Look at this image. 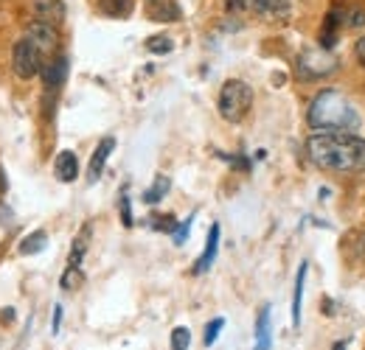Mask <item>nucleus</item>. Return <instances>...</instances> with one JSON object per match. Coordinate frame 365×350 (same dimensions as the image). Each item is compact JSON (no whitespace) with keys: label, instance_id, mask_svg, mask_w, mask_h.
<instances>
[{"label":"nucleus","instance_id":"nucleus-7","mask_svg":"<svg viewBox=\"0 0 365 350\" xmlns=\"http://www.w3.org/2000/svg\"><path fill=\"white\" fill-rule=\"evenodd\" d=\"M233 6L262 14V17H284L289 14V0H233Z\"/></svg>","mask_w":365,"mask_h":350},{"label":"nucleus","instance_id":"nucleus-19","mask_svg":"<svg viewBox=\"0 0 365 350\" xmlns=\"http://www.w3.org/2000/svg\"><path fill=\"white\" fill-rule=\"evenodd\" d=\"M82 283H85L82 269H79V266H68V269H65V275H62V289L73 292V289H76V286H82Z\"/></svg>","mask_w":365,"mask_h":350},{"label":"nucleus","instance_id":"nucleus-3","mask_svg":"<svg viewBox=\"0 0 365 350\" xmlns=\"http://www.w3.org/2000/svg\"><path fill=\"white\" fill-rule=\"evenodd\" d=\"M250 107H253V90H250V85H245L239 79H230V82L222 85V90H220V112H222L225 121L239 124L250 112Z\"/></svg>","mask_w":365,"mask_h":350},{"label":"nucleus","instance_id":"nucleus-12","mask_svg":"<svg viewBox=\"0 0 365 350\" xmlns=\"http://www.w3.org/2000/svg\"><path fill=\"white\" fill-rule=\"evenodd\" d=\"M53 171H56V179L62 182H73L79 176V160L73 152H59L56 163H53Z\"/></svg>","mask_w":365,"mask_h":350},{"label":"nucleus","instance_id":"nucleus-23","mask_svg":"<svg viewBox=\"0 0 365 350\" xmlns=\"http://www.w3.org/2000/svg\"><path fill=\"white\" fill-rule=\"evenodd\" d=\"M222 328H225V319H214V322H208V328H205V345H208V348L217 342V336H220Z\"/></svg>","mask_w":365,"mask_h":350},{"label":"nucleus","instance_id":"nucleus-20","mask_svg":"<svg viewBox=\"0 0 365 350\" xmlns=\"http://www.w3.org/2000/svg\"><path fill=\"white\" fill-rule=\"evenodd\" d=\"M146 48H149L152 53H169V51L175 48V43H172L166 34H158V37H149V40H146Z\"/></svg>","mask_w":365,"mask_h":350},{"label":"nucleus","instance_id":"nucleus-26","mask_svg":"<svg viewBox=\"0 0 365 350\" xmlns=\"http://www.w3.org/2000/svg\"><path fill=\"white\" fill-rule=\"evenodd\" d=\"M121 219H124V227H133V211H130V199L121 196Z\"/></svg>","mask_w":365,"mask_h":350},{"label":"nucleus","instance_id":"nucleus-30","mask_svg":"<svg viewBox=\"0 0 365 350\" xmlns=\"http://www.w3.org/2000/svg\"><path fill=\"white\" fill-rule=\"evenodd\" d=\"M334 350H346V342H337V345H334Z\"/></svg>","mask_w":365,"mask_h":350},{"label":"nucleus","instance_id":"nucleus-5","mask_svg":"<svg viewBox=\"0 0 365 350\" xmlns=\"http://www.w3.org/2000/svg\"><path fill=\"white\" fill-rule=\"evenodd\" d=\"M337 70V59L326 48H309L298 56V76L301 79H320Z\"/></svg>","mask_w":365,"mask_h":350},{"label":"nucleus","instance_id":"nucleus-16","mask_svg":"<svg viewBox=\"0 0 365 350\" xmlns=\"http://www.w3.org/2000/svg\"><path fill=\"white\" fill-rule=\"evenodd\" d=\"M88 244H91V227H85V230L73 238L71 261H68V266H82V258H85V253H88Z\"/></svg>","mask_w":365,"mask_h":350},{"label":"nucleus","instance_id":"nucleus-17","mask_svg":"<svg viewBox=\"0 0 365 350\" xmlns=\"http://www.w3.org/2000/svg\"><path fill=\"white\" fill-rule=\"evenodd\" d=\"M169 188H172L169 176H163V174L155 176V185H152V188L143 193V202H146V205H158V202H160V199L169 193Z\"/></svg>","mask_w":365,"mask_h":350},{"label":"nucleus","instance_id":"nucleus-11","mask_svg":"<svg viewBox=\"0 0 365 350\" xmlns=\"http://www.w3.org/2000/svg\"><path fill=\"white\" fill-rule=\"evenodd\" d=\"M34 14L43 23L59 26L65 20V6H62V0H34Z\"/></svg>","mask_w":365,"mask_h":350},{"label":"nucleus","instance_id":"nucleus-10","mask_svg":"<svg viewBox=\"0 0 365 350\" xmlns=\"http://www.w3.org/2000/svg\"><path fill=\"white\" fill-rule=\"evenodd\" d=\"M65 79H68V59L65 56H53L51 62L43 65V82H46V88H62L65 85Z\"/></svg>","mask_w":365,"mask_h":350},{"label":"nucleus","instance_id":"nucleus-28","mask_svg":"<svg viewBox=\"0 0 365 350\" xmlns=\"http://www.w3.org/2000/svg\"><path fill=\"white\" fill-rule=\"evenodd\" d=\"M357 59H360V65L365 68V37L357 43Z\"/></svg>","mask_w":365,"mask_h":350},{"label":"nucleus","instance_id":"nucleus-27","mask_svg":"<svg viewBox=\"0 0 365 350\" xmlns=\"http://www.w3.org/2000/svg\"><path fill=\"white\" fill-rule=\"evenodd\" d=\"M59 322H62V306L53 308V322H51V331H53V334L59 331Z\"/></svg>","mask_w":365,"mask_h":350},{"label":"nucleus","instance_id":"nucleus-21","mask_svg":"<svg viewBox=\"0 0 365 350\" xmlns=\"http://www.w3.org/2000/svg\"><path fill=\"white\" fill-rule=\"evenodd\" d=\"M163 3H166L163 9H158V6L152 9V17H155V20H178V17H180V9H178L175 3H169V0H163Z\"/></svg>","mask_w":365,"mask_h":350},{"label":"nucleus","instance_id":"nucleus-25","mask_svg":"<svg viewBox=\"0 0 365 350\" xmlns=\"http://www.w3.org/2000/svg\"><path fill=\"white\" fill-rule=\"evenodd\" d=\"M155 221V230H166V233H175V216H158V219H152Z\"/></svg>","mask_w":365,"mask_h":350},{"label":"nucleus","instance_id":"nucleus-24","mask_svg":"<svg viewBox=\"0 0 365 350\" xmlns=\"http://www.w3.org/2000/svg\"><path fill=\"white\" fill-rule=\"evenodd\" d=\"M191 219H194V216H188L185 221H180V224H178V230L172 233V235H175V244H182V241L188 238V230H191Z\"/></svg>","mask_w":365,"mask_h":350},{"label":"nucleus","instance_id":"nucleus-29","mask_svg":"<svg viewBox=\"0 0 365 350\" xmlns=\"http://www.w3.org/2000/svg\"><path fill=\"white\" fill-rule=\"evenodd\" d=\"M6 193V179H3V169H0V196Z\"/></svg>","mask_w":365,"mask_h":350},{"label":"nucleus","instance_id":"nucleus-31","mask_svg":"<svg viewBox=\"0 0 365 350\" xmlns=\"http://www.w3.org/2000/svg\"><path fill=\"white\" fill-rule=\"evenodd\" d=\"M152 3H155V0H152Z\"/></svg>","mask_w":365,"mask_h":350},{"label":"nucleus","instance_id":"nucleus-4","mask_svg":"<svg viewBox=\"0 0 365 350\" xmlns=\"http://www.w3.org/2000/svg\"><path fill=\"white\" fill-rule=\"evenodd\" d=\"M43 65H46V53L31 43V40H20L14 45V53H11V68L20 79H34L43 73Z\"/></svg>","mask_w":365,"mask_h":350},{"label":"nucleus","instance_id":"nucleus-15","mask_svg":"<svg viewBox=\"0 0 365 350\" xmlns=\"http://www.w3.org/2000/svg\"><path fill=\"white\" fill-rule=\"evenodd\" d=\"M48 247V235L43 230H34L31 235H26L23 241H20V255H37V253H43Z\"/></svg>","mask_w":365,"mask_h":350},{"label":"nucleus","instance_id":"nucleus-2","mask_svg":"<svg viewBox=\"0 0 365 350\" xmlns=\"http://www.w3.org/2000/svg\"><path fill=\"white\" fill-rule=\"evenodd\" d=\"M312 129H337V132H354L360 129L363 115L351 98H346L340 90H323L309 104L307 115Z\"/></svg>","mask_w":365,"mask_h":350},{"label":"nucleus","instance_id":"nucleus-18","mask_svg":"<svg viewBox=\"0 0 365 350\" xmlns=\"http://www.w3.org/2000/svg\"><path fill=\"white\" fill-rule=\"evenodd\" d=\"M98 9L107 17H127L133 11V0H98Z\"/></svg>","mask_w":365,"mask_h":350},{"label":"nucleus","instance_id":"nucleus-6","mask_svg":"<svg viewBox=\"0 0 365 350\" xmlns=\"http://www.w3.org/2000/svg\"><path fill=\"white\" fill-rule=\"evenodd\" d=\"M26 40H31V43L37 45V48H40L46 56H48V53L53 56V51H56V45H59V31H56V26L37 20V23H31V26H29Z\"/></svg>","mask_w":365,"mask_h":350},{"label":"nucleus","instance_id":"nucleus-14","mask_svg":"<svg viewBox=\"0 0 365 350\" xmlns=\"http://www.w3.org/2000/svg\"><path fill=\"white\" fill-rule=\"evenodd\" d=\"M307 263H301L295 277V295H292V325H301V300H304V280H307Z\"/></svg>","mask_w":365,"mask_h":350},{"label":"nucleus","instance_id":"nucleus-13","mask_svg":"<svg viewBox=\"0 0 365 350\" xmlns=\"http://www.w3.org/2000/svg\"><path fill=\"white\" fill-rule=\"evenodd\" d=\"M253 350H270V306L262 308L259 322H256V348Z\"/></svg>","mask_w":365,"mask_h":350},{"label":"nucleus","instance_id":"nucleus-8","mask_svg":"<svg viewBox=\"0 0 365 350\" xmlns=\"http://www.w3.org/2000/svg\"><path fill=\"white\" fill-rule=\"evenodd\" d=\"M113 149H115V140H113V137H104V140L96 146V152H93V157H91V166H88V182H98V176L104 171L107 157L113 154Z\"/></svg>","mask_w":365,"mask_h":350},{"label":"nucleus","instance_id":"nucleus-1","mask_svg":"<svg viewBox=\"0 0 365 350\" xmlns=\"http://www.w3.org/2000/svg\"><path fill=\"white\" fill-rule=\"evenodd\" d=\"M309 160L334 174H363L365 171V140L351 132L315 129L307 140Z\"/></svg>","mask_w":365,"mask_h":350},{"label":"nucleus","instance_id":"nucleus-22","mask_svg":"<svg viewBox=\"0 0 365 350\" xmlns=\"http://www.w3.org/2000/svg\"><path fill=\"white\" fill-rule=\"evenodd\" d=\"M188 345H191L188 328H175L172 331V350H188Z\"/></svg>","mask_w":365,"mask_h":350},{"label":"nucleus","instance_id":"nucleus-9","mask_svg":"<svg viewBox=\"0 0 365 350\" xmlns=\"http://www.w3.org/2000/svg\"><path fill=\"white\" fill-rule=\"evenodd\" d=\"M217 250H220V224H211V230H208V241H205V250H202V255H200V261L194 263V275H202V272H208L211 269V263L217 261Z\"/></svg>","mask_w":365,"mask_h":350}]
</instances>
